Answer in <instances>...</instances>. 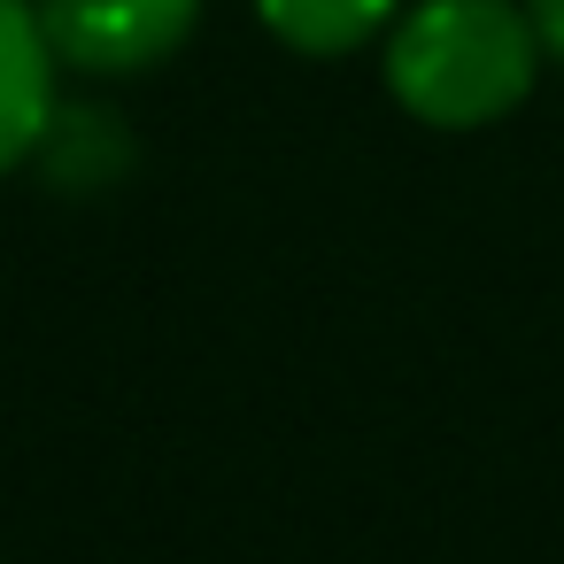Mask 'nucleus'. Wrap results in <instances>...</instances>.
Segmentation results:
<instances>
[{"label":"nucleus","mask_w":564,"mask_h":564,"mask_svg":"<svg viewBox=\"0 0 564 564\" xmlns=\"http://www.w3.org/2000/svg\"><path fill=\"white\" fill-rule=\"evenodd\" d=\"M32 163L47 171L55 194L94 202V194H109V186L132 171V132H124V117L101 109V101H55V117H47L40 148H32Z\"/></svg>","instance_id":"4"},{"label":"nucleus","mask_w":564,"mask_h":564,"mask_svg":"<svg viewBox=\"0 0 564 564\" xmlns=\"http://www.w3.org/2000/svg\"><path fill=\"white\" fill-rule=\"evenodd\" d=\"M525 9H533V32H541V47L564 63V0H525Z\"/></svg>","instance_id":"6"},{"label":"nucleus","mask_w":564,"mask_h":564,"mask_svg":"<svg viewBox=\"0 0 564 564\" xmlns=\"http://www.w3.org/2000/svg\"><path fill=\"white\" fill-rule=\"evenodd\" d=\"M40 24L70 70L140 78L194 40L202 0H40Z\"/></svg>","instance_id":"2"},{"label":"nucleus","mask_w":564,"mask_h":564,"mask_svg":"<svg viewBox=\"0 0 564 564\" xmlns=\"http://www.w3.org/2000/svg\"><path fill=\"white\" fill-rule=\"evenodd\" d=\"M55 40L40 24V0H0V171L32 163L55 117Z\"/></svg>","instance_id":"3"},{"label":"nucleus","mask_w":564,"mask_h":564,"mask_svg":"<svg viewBox=\"0 0 564 564\" xmlns=\"http://www.w3.org/2000/svg\"><path fill=\"white\" fill-rule=\"evenodd\" d=\"M256 17L294 55H356L402 17V0H256Z\"/></svg>","instance_id":"5"},{"label":"nucleus","mask_w":564,"mask_h":564,"mask_svg":"<svg viewBox=\"0 0 564 564\" xmlns=\"http://www.w3.org/2000/svg\"><path fill=\"white\" fill-rule=\"evenodd\" d=\"M541 32L518 0H417L387 32V86L433 132L510 117L541 78Z\"/></svg>","instance_id":"1"}]
</instances>
